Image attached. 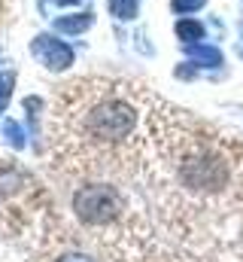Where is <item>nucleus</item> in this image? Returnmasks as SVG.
Masks as SVG:
<instances>
[{
    "label": "nucleus",
    "mask_w": 243,
    "mask_h": 262,
    "mask_svg": "<svg viewBox=\"0 0 243 262\" xmlns=\"http://www.w3.org/2000/svg\"><path fill=\"white\" fill-rule=\"evenodd\" d=\"M207 0H171V6H174V12H195V9H201Z\"/></svg>",
    "instance_id": "9b49d317"
},
{
    "label": "nucleus",
    "mask_w": 243,
    "mask_h": 262,
    "mask_svg": "<svg viewBox=\"0 0 243 262\" xmlns=\"http://www.w3.org/2000/svg\"><path fill=\"white\" fill-rule=\"evenodd\" d=\"M88 25H91V15H88V12H82L79 18H58V21H55V28H58V31H67V34H79V31H85Z\"/></svg>",
    "instance_id": "0eeeda50"
},
{
    "label": "nucleus",
    "mask_w": 243,
    "mask_h": 262,
    "mask_svg": "<svg viewBox=\"0 0 243 262\" xmlns=\"http://www.w3.org/2000/svg\"><path fill=\"white\" fill-rule=\"evenodd\" d=\"M110 6L119 18H134L137 15V0H110Z\"/></svg>",
    "instance_id": "9d476101"
},
{
    "label": "nucleus",
    "mask_w": 243,
    "mask_h": 262,
    "mask_svg": "<svg viewBox=\"0 0 243 262\" xmlns=\"http://www.w3.org/2000/svg\"><path fill=\"white\" fill-rule=\"evenodd\" d=\"M34 55L40 58V64L49 67V70H67V67L73 64V49L67 46V43H61L55 37H37L34 40Z\"/></svg>",
    "instance_id": "20e7f679"
},
{
    "label": "nucleus",
    "mask_w": 243,
    "mask_h": 262,
    "mask_svg": "<svg viewBox=\"0 0 243 262\" xmlns=\"http://www.w3.org/2000/svg\"><path fill=\"white\" fill-rule=\"evenodd\" d=\"M188 55L204 67H219L222 64V52L213 49V46H188Z\"/></svg>",
    "instance_id": "423d86ee"
},
{
    "label": "nucleus",
    "mask_w": 243,
    "mask_h": 262,
    "mask_svg": "<svg viewBox=\"0 0 243 262\" xmlns=\"http://www.w3.org/2000/svg\"><path fill=\"white\" fill-rule=\"evenodd\" d=\"M58 262H98L94 256H88V253H82V250H67V253H61Z\"/></svg>",
    "instance_id": "f8f14e48"
},
{
    "label": "nucleus",
    "mask_w": 243,
    "mask_h": 262,
    "mask_svg": "<svg viewBox=\"0 0 243 262\" xmlns=\"http://www.w3.org/2000/svg\"><path fill=\"white\" fill-rule=\"evenodd\" d=\"M177 177H180V183L185 189L210 195V192H219L228 183V168H225L222 156H216V152H195L180 165Z\"/></svg>",
    "instance_id": "7ed1b4c3"
},
{
    "label": "nucleus",
    "mask_w": 243,
    "mask_h": 262,
    "mask_svg": "<svg viewBox=\"0 0 243 262\" xmlns=\"http://www.w3.org/2000/svg\"><path fill=\"white\" fill-rule=\"evenodd\" d=\"M82 128L98 143H121L125 137H131V131L137 128V110L119 95L101 98V101H94L85 110Z\"/></svg>",
    "instance_id": "f257e3e1"
},
{
    "label": "nucleus",
    "mask_w": 243,
    "mask_h": 262,
    "mask_svg": "<svg viewBox=\"0 0 243 262\" xmlns=\"http://www.w3.org/2000/svg\"><path fill=\"white\" fill-rule=\"evenodd\" d=\"M177 37H180L182 43L201 40V37H204V28H201L198 21H180V25H177Z\"/></svg>",
    "instance_id": "6e6552de"
},
{
    "label": "nucleus",
    "mask_w": 243,
    "mask_h": 262,
    "mask_svg": "<svg viewBox=\"0 0 243 262\" xmlns=\"http://www.w3.org/2000/svg\"><path fill=\"white\" fill-rule=\"evenodd\" d=\"M12 85H15V73H12V70H3V73H0V113H3L6 104H9Z\"/></svg>",
    "instance_id": "1a4fd4ad"
},
{
    "label": "nucleus",
    "mask_w": 243,
    "mask_h": 262,
    "mask_svg": "<svg viewBox=\"0 0 243 262\" xmlns=\"http://www.w3.org/2000/svg\"><path fill=\"white\" fill-rule=\"evenodd\" d=\"M70 207H73L79 223H85V226H107L121 213L125 198H121V192L113 183H85V186H79L73 192Z\"/></svg>",
    "instance_id": "f03ea898"
},
{
    "label": "nucleus",
    "mask_w": 243,
    "mask_h": 262,
    "mask_svg": "<svg viewBox=\"0 0 243 262\" xmlns=\"http://www.w3.org/2000/svg\"><path fill=\"white\" fill-rule=\"evenodd\" d=\"M0 140L6 143V146H12V149H25L28 146V128L21 125V122H15V119H3L0 122Z\"/></svg>",
    "instance_id": "39448f33"
}]
</instances>
